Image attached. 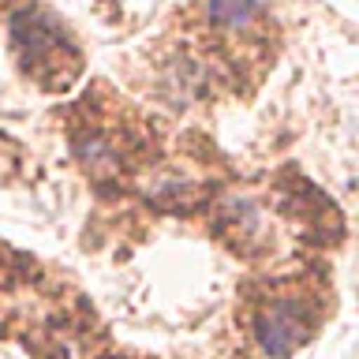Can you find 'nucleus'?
Segmentation results:
<instances>
[{
  "label": "nucleus",
  "instance_id": "obj_2",
  "mask_svg": "<svg viewBox=\"0 0 359 359\" xmlns=\"http://www.w3.org/2000/svg\"><path fill=\"white\" fill-rule=\"evenodd\" d=\"M258 4L255 0H206V15L210 22H217V27H229V30H240L247 22L255 19Z\"/></svg>",
  "mask_w": 359,
  "mask_h": 359
},
{
  "label": "nucleus",
  "instance_id": "obj_1",
  "mask_svg": "<svg viewBox=\"0 0 359 359\" xmlns=\"http://www.w3.org/2000/svg\"><path fill=\"white\" fill-rule=\"evenodd\" d=\"M307 333H311V318L303 311V303H296V299H273L255 322L258 348L269 359H288L307 341Z\"/></svg>",
  "mask_w": 359,
  "mask_h": 359
}]
</instances>
